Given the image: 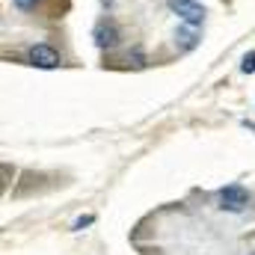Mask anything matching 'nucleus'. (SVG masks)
Wrapping results in <instances>:
<instances>
[{
	"label": "nucleus",
	"mask_w": 255,
	"mask_h": 255,
	"mask_svg": "<svg viewBox=\"0 0 255 255\" xmlns=\"http://www.w3.org/2000/svg\"><path fill=\"white\" fill-rule=\"evenodd\" d=\"M166 6H169L172 15H178L181 24H190V27H202L205 24V15L208 12L196 0H166Z\"/></svg>",
	"instance_id": "f257e3e1"
},
{
	"label": "nucleus",
	"mask_w": 255,
	"mask_h": 255,
	"mask_svg": "<svg viewBox=\"0 0 255 255\" xmlns=\"http://www.w3.org/2000/svg\"><path fill=\"white\" fill-rule=\"evenodd\" d=\"M217 205L223 211H229V214H241L250 205V193L241 184H229V187H223V190L217 193Z\"/></svg>",
	"instance_id": "f03ea898"
},
{
	"label": "nucleus",
	"mask_w": 255,
	"mask_h": 255,
	"mask_svg": "<svg viewBox=\"0 0 255 255\" xmlns=\"http://www.w3.org/2000/svg\"><path fill=\"white\" fill-rule=\"evenodd\" d=\"M92 39H95V45H98L101 51H110V48L119 45V27H116L110 18H101V21L95 24V30H92Z\"/></svg>",
	"instance_id": "7ed1b4c3"
},
{
	"label": "nucleus",
	"mask_w": 255,
	"mask_h": 255,
	"mask_svg": "<svg viewBox=\"0 0 255 255\" xmlns=\"http://www.w3.org/2000/svg\"><path fill=\"white\" fill-rule=\"evenodd\" d=\"M27 60H30V65H39V68H57V65L63 63V57H60L51 45H45V42L33 45V48L27 51Z\"/></svg>",
	"instance_id": "20e7f679"
},
{
	"label": "nucleus",
	"mask_w": 255,
	"mask_h": 255,
	"mask_svg": "<svg viewBox=\"0 0 255 255\" xmlns=\"http://www.w3.org/2000/svg\"><path fill=\"white\" fill-rule=\"evenodd\" d=\"M172 39H175V45H178L181 51H193V48L199 45V27H190V24H181V27H175Z\"/></svg>",
	"instance_id": "39448f33"
},
{
	"label": "nucleus",
	"mask_w": 255,
	"mask_h": 255,
	"mask_svg": "<svg viewBox=\"0 0 255 255\" xmlns=\"http://www.w3.org/2000/svg\"><path fill=\"white\" fill-rule=\"evenodd\" d=\"M241 71H244V74H253V71H255V51H250V54L244 57V63H241Z\"/></svg>",
	"instance_id": "423d86ee"
},
{
	"label": "nucleus",
	"mask_w": 255,
	"mask_h": 255,
	"mask_svg": "<svg viewBox=\"0 0 255 255\" xmlns=\"http://www.w3.org/2000/svg\"><path fill=\"white\" fill-rule=\"evenodd\" d=\"M36 3H39V0H15V6H18V9H24V12H27V9H33Z\"/></svg>",
	"instance_id": "0eeeda50"
},
{
	"label": "nucleus",
	"mask_w": 255,
	"mask_h": 255,
	"mask_svg": "<svg viewBox=\"0 0 255 255\" xmlns=\"http://www.w3.org/2000/svg\"><path fill=\"white\" fill-rule=\"evenodd\" d=\"M92 223V217H80V220H74V229H83V226H89Z\"/></svg>",
	"instance_id": "6e6552de"
},
{
	"label": "nucleus",
	"mask_w": 255,
	"mask_h": 255,
	"mask_svg": "<svg viewBox=\"0 0 255 255\" xmlns=\"http://www.w3.org/2000/svg\"><path fill=\"white\" fill-rule=\"evenodd\" d=\"M250 255H255V253H250Z\"/></svg>",
	"instance_id": "1a4fd4ad"
}]
</instances>
